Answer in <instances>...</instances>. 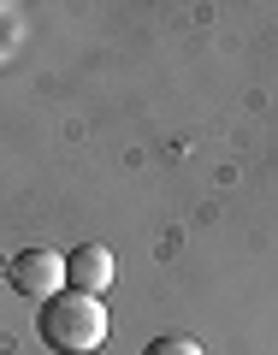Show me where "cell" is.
Returning <instances> with one entry per match:
<instances>
[{"instance_id": "cell-1", "label": "cell", "mask_w": 278, "mask_h": 355, "mask_svg": "<svg viewBox=\"0 0 278 355\" xmlns=\"http://www.w3.org/2000/svg\"><path fill=\"white\" fill-rule=\"evenodd\" d=\"M36 331L53 355H95L113 331L101 296H83V291H60L48 302H36Z\"/></svg>"}, {"instance_id": "cell-2", "label": "cell", "mask_w": 278, "mask_h": 355, "mask_svg": "<svg viewBox=\"0 0 278 355\" xmlns=\"http://www.w3.org/2000/svg\"><path fill=\"white\" fill-rule=\"evenodd\" d=\"M0 284H6V291H18V296L48 302V296L65 291V254H60V249H42V243L12 249L6 261H0Z\"/></svg>"}, {"instance_id": "cell-3", "label": "cell", "mask_w": 278, "mask_h": 355, "mask_svg": "<svg viewBox=\"0 0 278 355\" xmlns=\"http://www.w3.org/2000/svg\"><path fill=\"white\" fill-rule=\"evenodd\" d=\"M119 279V261L107 243H83V249L65 254V291H83V296H107Z\"/></svg>"}, {"instance_id": "cell-4", "label": "cell", "mask_w": 278, "mask_h": 355, "mask_svg": "<svg viewBox=\"0 0 278 355\" xmlns=\"http://www.w3.org/2000/svg\"><path fill=\"white\" fill-rule=\"evenodd\" d=\"M142 355H207V349H202L196 338H184V331H166V338H154Z\"/></svg>"}]
</instances>
